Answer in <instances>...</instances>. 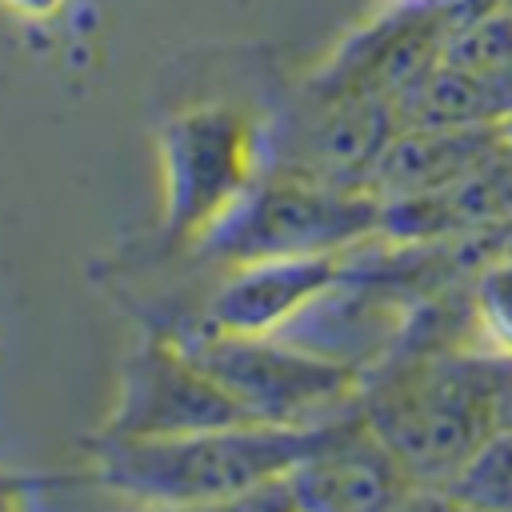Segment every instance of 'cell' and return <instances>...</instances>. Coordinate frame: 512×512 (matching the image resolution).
I'll return each instance as SVG.
<instances>
[{
    "instance_id": "obj_2",
    "label": "cell",
    "mask_w": 512,
    "mask_h": 512,
    "mask_svg": "<svg viewBox=\"0 0 512 512\" xmlns=\"http://www.w3.org/2000/svg\"><path fill=\"white\" fill-rule=\"evenodd\" d=\"M356 416L360 408L324 424H232L152 440L100 432L92 472L132 504H240L248 492L332 444Z\"/></svg>"
},
{
    "instance_id": "obj_7",
    "label": "cell",
    "mask_w": 512,
    "mask_h": 512,
    "mask_svg": "<svg viewBox=\"0 0 512 512\" xmlns=\"http://www.w3.org/2000/svg\"><path fill=\"white\" fill-rule=\"evenodd\" d=\"M460 12L464 0H404L340 48V56L316 76L312 96H368L392 104L444 56Z\"/></svg>"
},
{
    "instance_id": "obj_14",
    "label": "cell",
    "mask_w": 512,
    "mask_h": 512,
    "mask_svg": "<svg viewBox=\"0 0 512 512\" xmlns=\"http://www.w3.org/2000/svg\"><path fill=\"white\" fill-rule=\"evenodd\" d=\"M440 500L512 512V420L484 436V444L464 460V468L440 488Z\"/></svg>"
},
{
    "instance_id": "obj_13",
    "label": "cell",
    "mask_w": 512,
    "mask_h": 512,
    "mask_svg": "<svg viewBox=\"0 0 512 512\" xmlns=\"http://www.w3.org/2000/svg\"><path fill=\"white\" fill-rule=\"evenodd\" d=\"M444 56L512 96V8L500 0L464 4Z\"/></svg>"
},
{
    "instance_id": "obj_8",
    "label": "cell",
    "mask_w": 512,
    "mask_h": 512,
    "mask_svg": "<svg viewBox=\"0 0 512 512\" xmlns=\"http://www.w3.org/2000/svg\"><path fill=\"white\" fill-rule=\"evenodd\" d=\"M408 472L392 460V452L368 432L364 416H356L332 444L292 464L284 476L248 492L240 504H284L312 512H348V508H388L412 496Z\"/></svg>"
},
{
    "instance_id": "obj_6",
    "label": "cell",
    "mask_w": 512,
    "mask_h": 512,
    "mask_svg": "<svg viewBox=\"0 0 512 512\" xmlns=\"http://www.w3.org/2000/svg\"><path fill=\"white\" fill-rule=\"evenodd\" d=\"M252 424L248 412L180 348L176 336L136 344L120 372V400L104 436H188L208 428Z\"/></svg>"
},
{
    "instance_id": "obj_12",
    "label": "cell",
    "mask_w": 512,
    "mask_h": 512,
    "mask_svg": "<svg viewBox=\"0 0 512 512\" xmlns=\"http://www.w3.org/2000/svg\"><path fill=\"white\" fill-rule=\"evenodd\" d=\"M396 128H472V124H512V96L484 76L440 56L424 76H416L392 100Z\"/></svg>"
},
{
    "instance_id": "obj_3",
    "label": "cell",
    "mask_w": 512,
    "mask_h": 512,
    "mask_svg": "<svg viewBox=\"0 0 512 512\" xmlns=\"http://www.w3.org/2000/svg\"><path fill=\"white\" fill-rule=\"evenodd\" d=\"M380 236V200L368 188L324 184L264 168L252 188L192 244L224 268L268 256L352 252Z\"/></svg>"
},
{
    "instance_id": "obj_11",
    "label": "cell",
    "mask_w": 512,
    "mask_h": 512,
    "mask_svg": "<svg viewBox=\"0 0 512 512\" xmlns=\"http://www.w3.org/2000/svg\"><path fill=\"white\" fill-rule=\"evenodd\" d=\"M508 136H512V124L396 128L368 176V192L376 200L432 196V192L464 180L472 168H480Z\"/></svg>"
},
{
    "instance_id": "obj_16",
    "label": "cell",
    "mask_w": 512,
    "mask_h": 512,
    "mask_svg": "<svg viewBox=\"0 0 512 512\" xmlns=\"http://www.w3.org/2000/svg\"><path fill=\"white\" fill-rule=\"evenodd\" d=\"M28 480H36V476H20V472H4L0 468V504H8L20 492H28Z\"/></svg>"
},
{
    "instance_id": "obj_5",
    "label": "cell",
    "mask_w": 512,
    "mask_h": 512,
    "mask_svg": "<svg viewBox=\"0 0 512 512\" xmlns=\"http://www.w3.org/2000/svg\"><path fill=\"white\" fill-rule=\"evenodd\" d=\"M164 232L196 244L264 172L260 128L224 104L176 112L160 128Z\"/></svg>"
},
{
    "instance_id": "obj_1",
    "label": "cell",
    "mask_w": 512,
    "mask_h": 512,
    "mask_svg": "<svg viewBox=\"0 0 512 512\" xmlns=\"http://www.w3.org/2000/svg\"><path fill=\"white\" fill-rule=\"evenodd\" d=\"M512 360L488 352H408L364 376L360 416L416 488H440L504 424Z\"/></svg>"
},
{
    "instance_id": "obj_10",
    "label": "cell",
    "mask_w": 512,
    "mask_h": 512,
    "mask_svg": "<svg viewBox=\"0 0 512 512\" xmlns=\"http://www.w3.org/2000/svg\"><path fill=\"white\" fill-rule=\"evenodd\" d=\"M348 268V252L268 256L232 264L204 304V324L224 332H280Z\"/></svg>"
},
{
    "instance_id": "obj_4",
    "label": "cell",
    "mask_w": 512,
    "mask_h": 512,
    "mask_svg": "<svg viewBox=\"0 0 512 512\" xmlns=\"http://www.w3.org/2000/svg\"><path fill=\"white\" fill-rule=\"evenodd\" d=\"M176 340L252 424H324L360 404V368L320 356L280 332H224L200 320Z\"/></svg>"
},
{
    "instance_id": "obj_15",
    "label": "cell",
    "mask_w": 512,
    "mask_h": 512,
    "mask_svg": "<svg viewBox=\"0 0 512 512\" xmlns=\"http://www.w3.org/2000/svg\"><path fill=\"white\" fill-rule=\"evenodd\" d=\"M468 300L484 352L512 360V252H496L476 268Z\"/></svg>"
},
{
    "instance_id": "obj_9",
    "label": "cell",
    "mask_w": 512,
    "mask_h": 512,
    "mask_svg": "<svg viewBox=\"0 0 512 512\" xmlns=\"http://www.w3.org/2000/svg\"><path fill=\"white\" fill-rule=\"evenodd\" d=\"M396 120L388 100L368 96H312L308 112L288 128L272 168L312 176L324 184L368 188V176L392 140Z\"/></svg>"
}]
</instances>
